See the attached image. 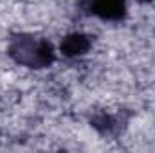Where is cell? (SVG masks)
I'll return each instance as SVG.
<instances>
[{"mask_svg": "<svg viewBox=\"0 0 155 153\" xmlns=\"http://www.w3.org/2000/svg\"><path fill=\"white\" fill-rule=\"evenodd\" d=\"M7 56L25 69H47L56 61L54 45L47 38L35 34H16L7 45Z\"/></svg>", "mask_w": 155, "mask_h": 153, "instance_id": "6da1fadb", "label": "cell"}, {"mask_svg": "<svg viewBox=\"0 0 155 153\" xmlns=\"http://www.w3.org/2000/svg\"><path fill=\"white\" fill-rule=\"evenodd\" d=\"M137 2H141V4H150V2H153V0H137Z\"/></svg>", "mask_w": 155, "mask_h": 153, "instance_id": "5b68a950", "label": "cell"}, {"mask_svg": "<svg viewBox=\"0 0 155 153\" xmlns=\"http://www.w3.org/2000/svg\"><path fill=\"white\" fill-rule=\"evenodd\" d=\"M126 121L121 117V114H107V112H97L90 117V126L97 130L101 135H117Z\"/></svg>", "mask_w": 155, "mask_h": 153, "instance_id": "277c9868", "label": "cell"}, {"mask_svg": "<svg viewBox=\"0 0 155 153\" xmlns=\"http://www.w3.org/2000/svg\"><path fill=\"white\" fill-rule=\"evenodd\" d=\"M90 49H92V36L85 33H71L60 41V52L71 60L85 56Z\"/></svg>", "mask_w": 155, "mask_h": 153, "instance_id": "3957f363", "label": "cell"}, {"mask_svg": "<svg viewBox=\"0 0 155 153\" xmlns=\"http://www.w3.org/2000/svg\"><path fill=\"white\" fill-rule=\"evenodd\" d=\"M85 9L105 22H123L126 18V0H87Z\"/></svg>", "mask_w": 155, "mask_h": 153, "instance_id": "7a4b0ae2", "label": "cell"}]
</instances>
